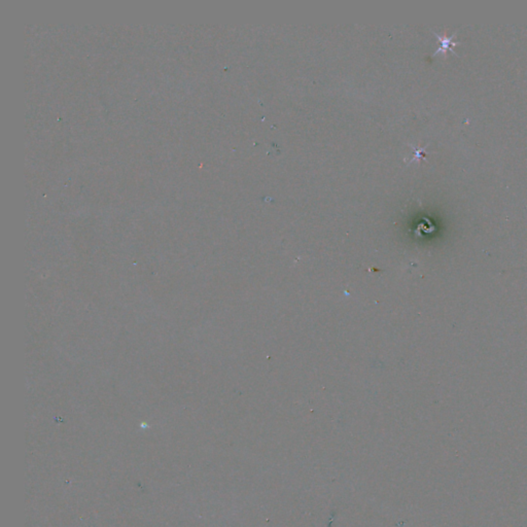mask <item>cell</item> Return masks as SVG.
<instances>
[{
    "label": "cell",
    "mask_w": 527,
    "mask_h": 527,
    "mask_svg": "<svg viewBox=\"0 0 527 527\" xmlns=\"http://www.w3.org/2000/svg\"><path fill=\"white\" fill-rule=\"evenodd\" d=\"M431 32L436 36V38H438V40L440 41V44H441L440 47L438 48V49H436L435 52L432 54V56H435L436 54H439V53H446V50H448V49H450L453 54H455V52H453V50H452L451 48H452L454 46L460 44V43H458V42H453V37L456 35V32L453 33L451 36H449V37L446 36V35L441 36V35H439V34H436L435 32H433L432 30H431Z\"/></svg>",
    "instance_id": "6da1fadb"
},
{
    "label": "cell",
    "mask_w": 527,
    "mask_h": 527,
    "mask_svg": "<svg viewBox=\"0 0 527 527\" xmlns=\"http://www.w3.org/2000/svg\"><path fill=\"white\" fill-rule=\"evenodd\" d=\"M411 146H412V145H411ZM412 147H413L414 150H415V155H414V158H413L412 160H411L409 163L413 162V161H415V160L424 159V156L422 155V153H423L424 151H426V148H416V147H414V146H412Z\"/></svg>",
    "instance_id": "7a4b0ae2"
}]
</instances>
